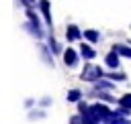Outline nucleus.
<instances>
[{
	"label": "nucleus",
	"instance_id": "1",
	"mask_svg": "<svg viewBox=\"0 0 131 124\" xmlns=\"http://www.w3.org/2000/svg\"><path fill=\"white\" fill-rule=\"evenodd\" d=\"M104 77V71L98 67V65H92V63H88L84 69H82V75H80V79H84V81H98V79H102Z\"/></svg>",
	"mask_w": 131,
	"mask_h": 124
},
{
	"label": "nucleus",
	"instance_id": "2",
	"mask_svg": "<svg viewBox=\"0 0 131 124\" xmlns=\"http://www.w3.org/2000/svg\"><path fill=\"white\" fill-rule=\"evenodd\" d=\"M90 110H92V114L104 124L106 120H108V116L113 114L111 110H108V106H104V104H94V106H90Z\"/></svg>",
	"mask_w": 131,
	"mask_h": 124
},
{
	"label": "nucleus",
	"instance_id": "3",
	"mask_svg": "<svg viewBox=\"0 0 131 124\" xmlns=\"http://www.w3.org/2000/svg\"><path fill=\"white\" fill-rule=\"evenodd\" d=\"M63 63H66L68 67H76V65H78V53H76L72 47H68V49L63 51Z\"/></svg>",
	"mask_w": 131,
	"mask_h": 124
},
{
	"label": "nucleus",
	"instance_id": "4",
	"mask_svg": "<svg viewBox=\"0 0 131 124\" xmlns=\"http://www.w3.org/2000/svg\"><path fill=\"white\" fill-rule=\"evenodd\" d=\"M119 57H121V55H119V53L113 49V51H111V53L104 57V63H106V67H111V69H119Z\"/></svg>",
	"mask_w": 131,
	"mask_h": 124
},
{
	"label": "nucleus",
	"instance_id": "5",
	"mask_svg": "<svg viewBox=\"0 0 131 124\" xmlns=\"http://www.w3.org/2000/svg\"><path fill=\"white\" fill-rule=\"evenodd\" d=\"M39 8H41V12H43V16H45L47 26L51 28V26H53V20H51V12H49V2H47V0H39Z\"/></svg>",
	"mask_w": 131,
	"mask_h": 124
},
{
	"label": "nucleus",
	"instance_id": "6",
	"mask_svg": "<svg viewBox=\"0 0 131 124\" xmlns=\"http://www.w3.org/2000/svg\"><path fill=\"white\" fill-rule=\"evenodd\" d=\"M104 124H131V120H129V118H125V116H121L119 112H113Z\"/></svg>",
	"mask_w": 131,
	"mask_h": 124
},
{
	"label": "nucleus",
	"instance_id": "7",
	"mask_svg": "<svg viewBox=\"0 0 131 124\" xmlns=\"http://www.w3.org/2000/svg\"><path fill=\"white\" fill-rule=\"evenodd\" d=\"M82 35H84V33H80V28H78L76 24H70V26H68V30H66V37H68V41H78Z\"/></svg>",
	"mask_w": 131,
	"mask_h": 124
},
{
	"label": "nucleus",
	"instance_id": "8",
	"mask_svg": "<svg viewBox=\"0 0 131 124\" xmlns=\"http://www.w3.org/2000/svg\"><path fill=\"white\" fill-rule=\"evenodd\" d=\"M80 55H82L84 59H94V57H96V51H94L90 45H86V43H84V45L80 47Z\"/></svg>",
	"mask_w": 131,
	"mask_h": 124
},
{
	"label": "nucleus",
	"instance_id": "9",
	"mask_svg": "<svg viewBox=\"0 0 131 124\" xmlns=\"http://www.w3.org/2000/svg\"><path fill=\"white\" fill-rule=\"evenodd\" d=\"M113 49H115L121 57H129V59H131V47H127V45H115Z\"/></svg>",
	"mask_w": 131,
	"mask_h": 124
},
{
	"label": "nucleus",
	"instance_id": "10",
	"mask_svg": "<svg viewBox=\"0 0 131 124\" xmlns=\"http://www.w3.org/2000/svg\"><path fill=\"white\" fill-rule=\"evenodd\" d=\"M119 106H121V108H127V110H131V94H125V96H121V98H119Z\"/></svg>",
	"mask_w": 131,
	"mask_h": 124
},
{
	"label": "nucleus",
	"instance_id": "11",
	"mask_svg": "<svg viewBox=\"0 0 131 124\" xmlns=\"http://www.w3.org/2000/svg\"><path fill=\"white\" fill-rule=\"evenodd\" d=\"M84 37H86V41H90V43H96V41L100 39L98 30H84Z\"/></svg>",
	"mask_w": 131,
	"mask_h": 124
},
{
	"label": "nucleus",
	"instance_id": "12",
	"mask_svg": "<svg viewBox=\"0 0 131 124\" xmlns=\"http://www.w3.org/2000/svg\"><path fill=\"white\" fill-rule=\"evenodd\" d=\"M104 77H108V79H113V81H125V79H127V75H125L123 71H119V73H104Z\"/></svg>",
	"mask_w": 131,
	"mask_h": 124
},
{
	"label": "nucleus",
	"instance_id": "13",
	"mask_svg": "<svg viewBox=\"0 0 131 124\" xmlns=\"http://www.w3.org/2000/svg\"><path fill=\"white\" fill-rule=\"evenodd\" d=\"M80 98H82L80 89H70L68 91V102H80Z\"/></svg>",
	"mask_w": 131,
	"mask_h": 124
},
{
	"label": "nucleus",
	"instance_id": "14",
	"mask_svg": "<svg viewBox=\"0 0 131 124\" xmlns=\"http://www.w3.org/2000/svg\"><path fill=\"white\" fill-rule=\"evenodd\" d=\"M94 89H113V81H104V79H98Z\"/></svg>",
	"mask_w": 131,
	"mask_h": 124
},
{
	"label": "nucleus",
	"instance_id": "15",
	"mask_svg": "<svg viewBox=\"0 0 131 124\" xmlns=\"http://www.w3.org/2000/svg\"><path fill=\"white\" fill-rule=\"evenodd\" d=\"M70 124H86V122H84V116L82 114H76V116L70 118Z\"/></svg>",
	"mask_w": 131,
	"mask_h": 124
},
{
	"label": "nucleus",
	"instance_id": "16",
	"mask_svg": "<svg viewBox=\"0 0 131 124\" xmlns=\"http://www.w3.org/2000/svg\"><path fill=\"white\" fill-rule=\"evenodd\" d=\"M49 49H51V51H53V53H59V45H57V41H55V39H53V37H51V39H49Z\"/></svg>",
	"mask_w": 131,
	"mask_h": 124
},
{
	"label": "nucleus",
	"instance_id": "17",
	"mask_svg": "<svg viewBox=\"0 0 131 124\" xmlns=\"http://www.w3.org/2000/svg\"><path fill=\"white\" fill-rule=\"evenodd\" d=\"M94 96H98L100 100H104V102H113V96L111 94H98V91H92Z\"/></svg>",
	"mask_w": 131,
	"mask_h": 124
},
{
	"label": "nucleus",
	"instance_id": "18",
	"mask_svg": "<svg viewBox=\"0 0 131 124\" xmlns=\"http://www.w3.org/2000/svg\"><path fill=\"white\" fill-rule=\"evenodd\" d=\"M43 116H45L43 112H33V114H31V118H43Z\"/></svg>",
	"mask_w": 131,
	"mask_h": 124
},
{
	"label": "nucleus",
	"instance_id": "19",
	"mask_svg": "<svg viewBox=\"0 0 131 124\" xmlns=\"http://www.w3.org/2000/svg\"><path fill=\"white\" fill-rule=\"evenodd\" d=\"M23 4H25V6H33V4H35V0H23Z\"/></svg>",
	"mask_w": 131,
	"mask_h": 124
}]
</instances>
